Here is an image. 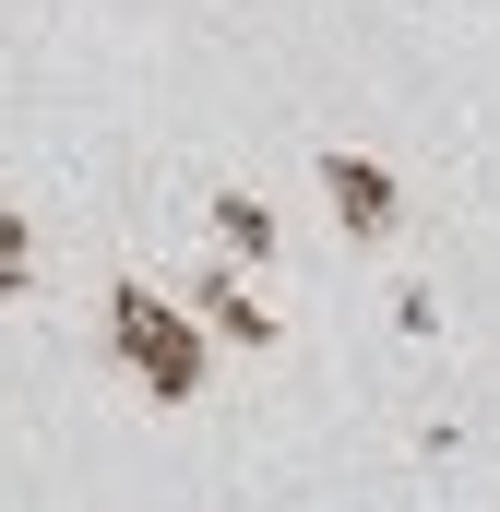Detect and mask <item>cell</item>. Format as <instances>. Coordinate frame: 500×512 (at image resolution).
<instances>
[{
    "label": "cell",
    "mask_w": 500,
    "mask_h": 512,
    "mask_svg": "<svg viewBox=\"0 0 500 512\" xmlns=\"http://www.w3.org/2000/svg\"><path fill=\"white\" fill-rule=\"evenodd\" d=\"M120 358L155 393H203V346H191V322H179L167 298H120Z\"/></svg>",
    "instance_id": "1"
},
{
    "label": "cell",
    "mask_w": 500,
    "mask_h": 512,
    "mask_svg": "<svg viewBox=\"0 0 500 512\" xmlns=\"http://www.w3.org/2000/svg\"><path fill=\"white\" fill-rule=\"evenodd\" d=\"M334 215H346V227H393V179H381V167H346V155H334Z\"/></svg>",
    "instance_id": "2"
}]
</instances>
